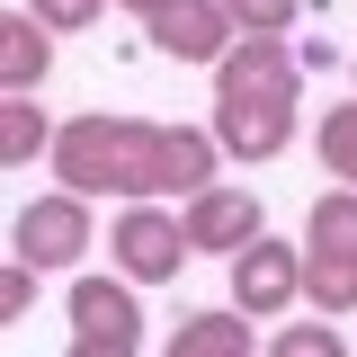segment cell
Listing matches in <instances>:
<instances>
[{"mask_svg":"<svg viewBox=\"0 0 357 357\" xmlns=\"http://www.w3.org/2000/svg\"><path fill=\"white\" fill-rule=\"evenodd\" d=\"M45 161L81 197H170V126L152 116H72Z\"/></svg>","mask_w":357,"mask_h":357,"instance_id":"obj_1","label":"cell"},{"mask_svg":"<svg viewBox=\"0 0 357 357\" xmlns=\"http://www.w3.org/2000/svg\"><path fill=\"white\" fill-rule=\"evenodd\" d=\"M304 304L312 312H357V188L340 178L304 215Z\"/></svg>","mask_w":357,"mask_h":357,"instance_id":"obj_2","label":"cell"},{"mask_svg":"<svg viewBox=\"0 0 357 357\" xmlns=\"http://www.w3.org/2000/svg\"><path fill=\"white\" fill-rule=\"evenodd\" d=\"M107 259L126 268L134 286H170L178 268L197 259V241H188V223H178L161 197H126V215L107 223Z\"/></svg>","mask_w":357,"mask_h":357,"instance_id":"obj_3","label":"cell"},{"mask_svg":"<svg viewBox=\"0 0 357 357\" xmlns=\"http://www.w3.org/2000/svg\"><path fill=\"white\" fill-rule=\"evenodd\" d=\"M63 312H72V349L81 357H134L143 349V304H134L126 268H116V277H72Z\"/></svg>","mask_w":357,"mask_h":357,"instance_id":"obj_4","label":"cell"},{"mask_svg":"<svg viewBox=\"0 0 357 357\" xmlns=\"http://www.w3.org/2000/svg\"><path fill=\"white\" fill-rule=\"evenodd\" d=\"M98 241L89 232V197L81 188H54V197H27L18 215H9V250L36 268H81V250Z\"/></svg>","mask_w":357,"mask_h":357,"instance_id":"obj_5","label":"cell"},{"mask_svg":"<svg viewBox=\"0 0 357 357\" xmlns=\"http://www.w3.org/2000/svg\"><path fill=\"white\" fill-rule=\"evenodd\" d=\"M304 98H286V89H241V98H215V143L223 161H277L295 134H304V116H295Z\"/></svg>","mask_w":357,"mask_h":357,"instance_id":"obj_6","label":"cell"},{"mask_svg":"<svg viewBox=\"0 0 357 357\" xmlns=\"http://www.w3.org/2000/svg\"><path fill=\"white\" fill-rule=\"evenodd\" d=\"M232 304L250 312V321H277V312L304 295V241H277V232H259L250 250H232Z\"/></svg>","mask_w":357,"mask_h":357,"instance_id":"obj_7","label":"cell"},{"mask_svg":"<svg viewBox=\"0 0 357 357\" xmlns=\"http://www.w3.org/2000/svg\"><path fill=\"white\" fill-rule=\"evenodd\" d=\"M178 223H188V241H197V259H232V250H250L268 232V215H259V197L250 188H197V197H178Z\"/></svg>","mask_w":357,"mask_h":357,"instance_id":"obj_8","label":"cell"},{"mask_svg":"<svg viewBox=\"0 0 357 357\" xmlns=\"http://www.w3.org/2000/svg\"><path fill=\"white\" fill-rule=\"evenodd\" d=\"M143 36H152V54H170V63H206V72H215L241 27H232L223 0H170V9L143 18Z\"/></svg>","mask_w":357,"mask_h":357,"instance_id":"obj_9","label":"cell"},{"mask_svg":"<svg viewBox=\"0 0 357 357\" xmlns=\"http://www.w3.org/2000/svg\"><path fill=\"white\" fill-rule=\"evenodd\" d=\"M45 72H54V27L36 9H9L0 18V89H45Z\"/></svg>","mask_w":357,"mask_h":357,"instance_id":"obj_10","label":"cell"},{"mask_svg":"<svg viewBox=\"0 0 357 357\" xmlns=\"http://www.w3.org/2000/svg\"><path fill=\"white\" fill-rule=\"evenodd\" d=\"M170 357H250V312L223 304V312H188L170 331Z\"/></svg>","mask_w":357,"mask_h":357,"instance_id":"obj_11","label":"cell"},{"mask_svg":"<svg viewBox=\"0 0 357 357\" xmlns=\"http://www.w3.org/2000/svg\"><path fill=\"white\" fill-rule=\"evenodd\" d=\"M54 134L63 126H45L36 89H0V161H9V170H27L36 152H54Z\"/></svg>","mask_w":357,"mask_h":357,"instance_id":"obj_12","label":"cell"},{"mask_svg":"<svg viewBox=\"0 0 357 357\" xmlns=\"http://www.w3.org/2000/svg\"><path fill=\"white\" fill-rule=\"evenodd\" d=\"M321 170L349 178L357 188V98H340V107H321Z\"/></svg>","mask_w":357,"mask_h":357,"instance_id":"obj_13","label":"cell"},{"mask_svg":"<svg viewBox=\"0 0 357 357\" xmlns=\"http://www.w3.org/2000/svg\"><path fill=\"white\" fill-rule=\"evenodd\" d=\"M223 9H232L241 36H286V27L304 18V0H223Z\"/></svg>","mask_w":357,"mask_h":357,"instance_id":"obj_14","label":"cell"},{"mask_svg":"<svg viewBox=\"0 0 357 357\" xmlns=\"http://www.w3.org/2000/svg\"><path fill=\"white\" fill-rule=\"evenodd\" d=\"M268 357H340V331H331V312H321V321H286V331L268 340Z\"/></svg>","mask_w":357,"mask_h":357,"instance_id":"obj_15","label":"cell"},{"mask_svg":"<svg viewBox=\"0 0 357 357\" xmlns=\"http://www.w3.org/2000/svg\"><path fill=\"white\" fill-rule=\"evenodd\" d=\"M36 277H45L36 259H18V250H9V268H0V321H18V312L36 304Z\"/></svg>","mask_w":357,"mask_h":357,"instance_id":"obj_16","label":"cell"},{"mask_svg":"<svg viewBox=\"0 0 357 357\" xmlns=\"http://www.w3.org/2000/svg\"><path fill=\"white\" fill-rule=\"evenodd\" d=\"M27 9H36L54 36H81V27H98V9H107V0H27Z\"/></svg>","mask_w":357,"mask_h":357,"instance_id":"obj_17","label":"cell"},{"mask_svg":"<svg viewBox=\"0 0 357 357\" xmlns=\"http://www.w3.org/2000/svg\"><path fill=\"white\" fill-rule=\"evenodd\" d=\"M116 9H134V18H152V9H170V0H116Z\"/></svg>","mask_w":357,"mask_h":357,"instance_id":"obj_18","label":"cell"},{"mask_svg":"<svg viewBox=\"0 0 357 357\" xmlns=\"http://www.w3.org/2000/svg\"><path fill=\"white\" fill-rule=\"evenodd\" d=\"M349 72H357V63H349Z\"/></svg>","mask_w":357,"mask_h":357,"instance_id":"obj_19","label":"cell"}]
</instances>
